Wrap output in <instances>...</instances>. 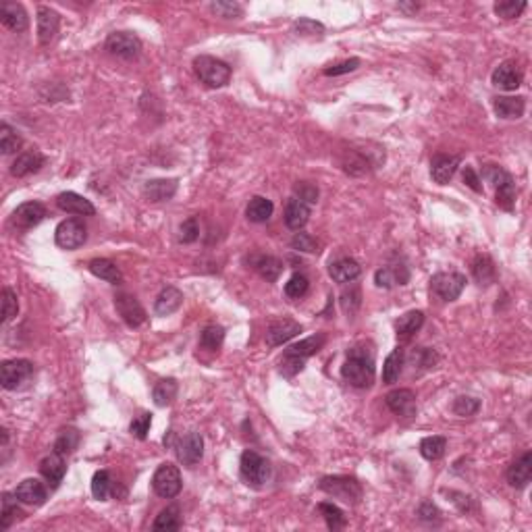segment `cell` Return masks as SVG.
I'll return each instance as SVG.
<instances>
[{
	"instance_id": "484cf974",
	"label": "cell",
	"mask_w": 532,
	"mask_h": 532,
	"mask_svg": "<svg viewBox=\"0 0 532 532\" xmlns=\"http://www.w3.org/2000/svg\"><path fill=\"white\" fill-rule=\"evenodd\" d=\"M493 108L501 119H520L526 111V102L522 96H497Z\"/></svg>"
},
{
	"instance_id": "6da1fadb",
	"label": "cell",
	"mask_w": 532,
	"mask_h": 532,
	"mask_svg": "<svg viewBox=\"0 0 532 532\" xmlns=\"http://www.w3.org/2000/svg\"><path fill=\"white\" fill-rule=\"evenodd\" d=\"M341 376L358 389H366L374 381V360L372 354L364 347H351L347 351V360L341 368Z\"/></svg>"
},
{
	"instance_id": "db71d44e",
	"label": "cell",
	"mask_w": 532,
	"mask_h": 532,
	"mask_svg": "<svg viewBox=\"0 0 532 532\" xmlns=\"http://www.w3.org/2000/svg\"><path fill=\"white\" fill-rule=\"evenodd\" d=\"M291 248L297 250V252H306V254H314L319 252V244L312 235L308 233H295L293 240H291Z\"/></svg>"
},
{
	"instance_id": "f35d334b",
	"label": "cell",
	"mask_w": 532,
	"mask_h": 532,
	"mask_svg": "<svg viewBox=\"0 0 532 532\" xmlns=\"http://www.w3.org/2000/svg\"><path fill=\"white\" fill-rule=\"evenodd\" d=\"M80 447V432L75 428H65L60 430V435L56 437V443H54V451L60 453V455H71L75 449Z\"/></svg>"
},
{
	"instance_id": "d590c367",
	"label": "cell",
	"mask_w": 532,
	"mask_h": 532,
	"mask_svg": "<svg viewBox=\"0 0 532 532\" xmlns=\"http://www.w3.org/2000/svg\"><path fill=\"white\" fill-rule=\"evenodd\" d=\"M154 528L157 532H163V530H179L181 528V511L177 505H169L167 509H163L157 520H154Z\"/></svg>"
},
{
	"instance_id": "91938a15",
	"label": "cell",
	"mask_w": 532,
	"mask_h": 532,
	"mask_svg": "<svg viewBox=\"0 0 532 532\" xmlns=\"http://www.w3.org/2000/svg\"><path fill=\"white\" fill-rule=\"evenodd\" d=\"M293 30H295L297 36H323L325 34L323 23L312 21V19H299Z\"/></svg>"
},
{
	"instance_id": "ba28073f",
	"label": "cell",
	"mask_w": 532,
	"mask_h": 532,
	"mask_svg": "<svg viewBox=\"0 0 532 532\" xmlns=\"http://www.w3.org/2000/svg\"><path fill=\"white\" fill-rule=\"evenodd\" d=\"M34 374V364L30 360H7L0 366V385L7 391L21 387Z\"/></svg>"
},
{
	"instance_id": "7c38bea8",
	"label": "cell",
	"mask_w": 532,
	"mask_h": 532,
	"mask_svg": "<svg viewBox=\"0 0 532 532\" xmlns=\"http://www.w3.org/2000/svg\"><path fill=\"white\" fill-rule=\"evenodd\" d=\"M46 216V208L40 202H25L17 206V210L11 216V222L17 229H32L38 222H42Z\"/></svg>"
},
{
	"instance_id": "8992f818",
	"label": "cell",
	"mask_w": 532,
	"mask_h": 532,
	"mask_svg": "<svg viewBox=\"0 0 532 532\" xmlns=\"http://www.w3.org/2000/svg\"><path fill=\"white\" fill-rule=\"evenodd\" d=\"M86 240H88V231H86L84 220H80V218L62 220L54 231V242L62 250H78L86 244Z\"/></svg>"
},
{
	"instance_id": "52a82bcc",
	"label": "cell",
	"mask_w": 532,
	"mask_h": 532,
	"mask_svg": "<svg viewBox=\"0 0 532 532\" xmlns=\"http://www.w3.org/2000/svg\"><path fill=\"white\" fill-rule=\"evenodd\" d=\"M466 287V277L462 273H439L430 279V289L443 301H455Z\"/></svg>"
},
{
	"instance_id": "ac0fdd59",
	"label": "cell",
	"mask_w": 532,
	"mask_h": 532,
	"mask_svg": "<svg viewBox=\"0 0 532 532\" xmlns=\"http://www.w3.org/2000/svg\"><path fill=\"white\" fill-rule=\"evenodd\" d=\"M0 21L11 32H25L30 25V17L25 9L17 3H3L0 5Z\"/></svg>"
},
{
	"instance_id": "b9f144b4",
	"label": "cell",
	"mask_w": 532,
	"mask_h": 532,
	"mask_svg": "<svg viewBox=\"0 0 532 532\" xmlns=\"http://www.w3.org/2000/svg\"><path fill=\"white\" fill-rule=\"evenodd\" d=\"M17 501L19 499L15 495H11V493L3 495V511H0V528H3V530H7L21 516V511L17 507Z\"/></svg>"
},
{
	"instance_id": "94428289",
	"label": "cell",
	"mask_w": 532,
	"mask_h": 532,
	"mask_svg": "<svg viewBox=\"0 0 532 532\" xmlns=\"http://www.w3.org/2000/svg\"><path fill=\"white\" fill-rule=\"evenodd\" d=\"M295 196L303 204H316L319 202V189L310 183H297L295 185Z\"/></svg>"
},
{
	"instance_id": "7dc6e473",
	"label": "cell",
	"mask_w": 532,
	"mask_h": 532,
	"mask_svg": "<svg viewBox=\"0 0 532 532\" xmlns=\"http://www.w3.org/2000/svg\"><path fill=\"white\" fill-rule=\"evenodd\" d=\"M526 9L524 0H501V3L495 5V13L503 19H516L522 15V11Z\"/></svg>"
},
{
	"instance_id": "f907efd6",
	"label": "cell",
	"mask_w": 532,
	"mask_h": 532,
	"mask_svg": "<svg viewBox=\"0 0 532 532\" xmlns=\"http://www.w3.org/2000/svg\"><path fill=\"white\" fill-rule=\"evenodd\" d=\"M343 169L347 171V173H351V175H364L366 171H368V161L364 159V157H360L356 150H349L347 152V159H343Z\"/></svg>"
},
{
	"instance_id": "cb8c5ba5",
	"label": "cell",
	"mask_w": 532,
	"mask_h": 532,
	"mask_svg": "<svg viewBox=\"0 0 532 532\" xmlns=\"http://www.w3.org/2000/svg\"><path fill=\"white\" fill-rule=\"evenodd\" d=\"M181 303H183V293L175 287H165L154 301V312L159 316H169L181 308Z\"/></svg>"
},
{
	"instance_id": "9c48e42d",
	"label": "cell",
	"mask_w": 532,
	"mask_h": 532,
	"mask_svg": "<svg viewBox=\"0 0 532 532\" xmlns=\"http://www.w3.org/2000/svg\"><path fill=\"white\" fill-rule=\"evenodd\" d=\"M106 50L113 56L125 58V60H133L139 56L141 52V42L135 34L129 32H115L106 38Z\"/></svg>"
},
{
	"instance_id": "d6a6232c",
	"label": "cell",
	"mask_w": 532,
	"mask_h": 532,
	"mask_svg": "<svg viewBox=\"0 0 532 532\" xmlns=\"http://www.w3.org/2000/svg\"><path fill=\"white\" fill-rule=\"evenodd\" d=\"M325 341H327V337H325L323 333H319V335H312V337H308V339H303V341L291 345V347L287 349V354L299 356V358H310V356H314V354H319V351L323 349Z\"/></svg>"
},
{
	"instance_id": "7a4b0ae2",
	"label": "cell",
	"mask_w": 532,
	"mask_h": 532,
	"mask_svg": "<svg viewBox=\"0 0 532 532\" xmlns=\"http://www.w3.org/2000/svg\"><path fill=\"white\" fill-rule=\"evenodd\" d=\"M194 71L200 78V82L206 84L208 88H222L231 80V67L208 54L194 58Z\"/></svg>"
},
{
	"instance_id": "11a10c76",
	"label": "cell",
	"mask_w": 532,
	"mask_h": 532,
	"mask_svg": "<svg viewBox=\"0 0 532 532\" xmlns=\"http://www.w3.org/2000/svg\"><path fill=\"white\" fill-rule=\"evenodd\" d=\"M303 362H306V358H299V356H291V354H285V358L281 360V374L291 378L295 376L297 372L303 370Z\"/></svg>"
},
{
	"instance_id": "d6986e66",
	"label": "cell",
	"mask_w": 532,
	"mask_h": 532,
	"mask_svg": "<svg viewBox=\"0 0 532 532\" xmlns=\"http://www.w3.org/2000/svg\"><path fill=\"white\" fill-rule=\"evenodd\" d=\"M460 167V157H447V154H437L430 163V175L439 185H445L453 179L455 171Z\"/></svg>"
},
{
	"instance_id": "c3c4849f",
	"label": "cell",
	"mask_w": 532,
	"mask_h": 532,
	"mask_svg": "<svg viewBox=\"0 0 532 532\" xmlns=\"http://www.w3.org/2000/svg\"><path fill=\"white\" fill-rule=\"evenodd\" d=\"M478 410H481V402L476 397H470V395H462V397H458L453 402V414L455 416L468 418V416H474Z\"/></svg>"
},
{
	"instance_id": "bcb514c9",
	"label": "cell",
	"mask_w": 532,
	"mask_h": 532,
	"mask_svg": "<svg viewBox=\"0 0 532 532\" xmlns=\"http://www.w3.org/2000/svg\"><path fill=\"white\" fill-rule=\"evenodd\" d=\"M308 289H310V283H308V279L303 277V275H293L287 283H285V293H287V297H291V299H299V297H303L308 293Z\"/></svg>"
},
{
	"instance_id": "d4e9b609",
	"label": "cell",
	"mask_w": 532,
	"mask_h": 532,
	"mask_svg": "<svg viewBox=\"0 0 532 532\" xmlns=\"http://www.w3.org/2000/svg\"><path fill=\"white\" fill-rule=\"evenodd\" d=\"M177 192L175 179H152L143 185V196L150 202H165L171 200Z\"/></svg>"
},
{
	"instance_id": "ab89813d",
	"label": "cell",
	"mask_w": 532,
	"mask_h": 532,
	"mask_svg": "<svg viewBox=\"0 0 532 532\" xmlns=\"http://www.w3.org/2000/svg\"><path fill=\"white\" fill-rule=\"evenodd\" d=\"M408 281V277H404V275H400V268H391V266H383V268H378L376 273H374V283H376V287H383V289H391L393 285H404Z\"/></svg>"
},
{
	"instance_id": "3957f363",
	"label": "cell",
	"mask_w": 532,
	"mask_h": 532,
	"mask_svg": "<svg viewBox=\"0 0 532 532\" xmlns=\"http://www.w3.org/2000/svg\"><path fill=\"white\" fill-rule=\"evenodd\" d=\"M319 489L351 505L362 499V485L351 476H325L321 478Z\"/></svg>"
},
{
	"instance_id": "f1b7e54d",
	"label": "cell",
	"mask_w": 532,
	"mask_h": 532,
	"mask_svg": "<svg viewBox=\"0 0 532 532\" xmlns=\"http://www.w3.org/2000/svg\"><path fill=\"white\" fill-rule=\"evenodd\" d=\"M424 325V314L420 310H412V312H406L397 323H395V331H397V339L402 341H408L412 339Z\"/></svg>"
},
{
	"instance_id": "7402d4cb",
	"label": "cell",
	"mask_w": 532,
	"mask_h": 532,
	"mask_svg": "<svg viewBox=\"0 0 532 532\" xmlns=\"http://www.w3.org/2000/svg\"><path fill=\"white\" fill-rule=\"evenodd\" d=\"M46 487L44 483H40L38 478H25L17 489H15V497L25 503V505H42L46 501Z\"/></svg>"
},
{
	"instance_id": "30bf717a",
	"label": "cell",
	"mask_w": 532,
	"mask_h": 532,
	"mask_svg": "<svg viewBox=\"0 0 532 532\" xmlns=\"http://www.w3.org/2000/svg\"><path fill=\"white\" fill-rule=\"evenodd\" d=\"M115 308H117L119 316L125 321V325L131 327V329H135V327L146 323V310L141 308V303L137 301V297H133L129 293H119L115 297Z\"/></svg>"
},
{
	"instance_id": "be15d7a7",
	"label": "cell",
	"mask_w": 532,
	"mask_h": 532,
	"mask_svg": "<svg viewBox=\"0 0 532 532\" xmlns=\"http://www.w3.org/2000/svg\"><path fill=\"white\" fill-rule=\"evenodd\" d=\"M358 67H360V58H349V60H343V62H339V65H333V67L325 69V75H327V78H337V75L356 71Z\"/></svg>"
},
{
	"instance_id": "8d00e7d4",
	"label": "cell",
	"mask_w": 532,
	"mask_h": 532,
	"mask_svg": "<svg viewBox=\"0 0 532 532\" xmlns=\"http://www.w3.org/2000/svg\"><path fill=\"white\" fill-rule=\"evenodd\" d=\"M177 381L175 378H163V381H159L157 383V387H154V391H152V397H154V404L157 406H169L173 400H175V395H177Z\"/></svg>"
},
{
	"instance_id": "1f68e13d",
	"label": "cell",
	"mask_w": 532,
	"mask_h": 532,
	"mask_svg": "<svg viewBox=\"0 0 532 532\" xmlns=\"http://www.w3.org/2000/svg\"><path fill=\"white\" fill-rule=\"evenodd\" d=\"M88 268H90V273L94 275V277H98V279H104V281H108V283H121V270H119V266L115 264V262H111V260H106V258H96V260H92L90 264H88Z\"/></svg>"
},
{
	"instance_id": "9f6ffc18",
	"label": "cell",
	"mask_w": 532,
	"mask_h": 532,
	"mask_svg": "<svg viewBox=\"0 0 532 532\" xmlns=\"http://www.w3.org/2000/svg\"><path fill=\"white\" fill-rule=\"evenodd\" d=\"M483 175H485V179H489V181L495 185V189L501 187L503 183L511 181V175H509L507 171H503L501 167H497V165H487L485 171H483Z\"/></svg>"
},
{
	"instance_id": "681fc988",
	"label": "cell",
	"mask_w": 532,
	"mask_h": 532,
	"mask_svg": "<svg viewBox=\"0 0 532 532\" xmlns=\"http://www.w3.org/2000/svg\"><path fill=\"white\" fill-rule=\"evenodd\" d=\"M19 312V301H17V293L9 287L3 289V323H9L11 319H15Z\"/></svg>"
},
{
	"instance_id": "44dd1931",
	"label": "cell",
	"mask_w": 532,
	"mask_h": 532,
	"mask_svg": "<svg viewBox=\"0 0 532 532\" xmlns=\"http://www.w3.org/2000/svg\"><path fill=\"white\" fill-rule=\"evenodd\" d=\"M65 472H67L65 460H62V455L56 453V451L50 453V455H46V458L40 462V474L48 481V485H50L52 489H56V487L62 483Z\"/></svg>"
},
{
	"instance_id": "03108f58",
	"label": "cell",
	"mask_w": 532,
	"mask_h": 532,
	"mask_svg": "<svg viewBox=\"0 0 532 532\" xmlns=\"http://www.w3.org/2000/svg\"><path fill=\"white\" fill-rule=\"evenodd\" d=\"M418 516H420L422 520L432 522V520H437V518H439V509H437L430 501H424V503L418 507Z\"/></svg>"
},
{
	"instance_id": "e7e4bbea",
	"label": "cell",
	"mask_w": 532,
	"mask_h": 532,
	"mask_svg": "<svg viewBox=\"0 0 532 532\" xmlns=\"http://www.w3.org/2000/svg\"><path fill=\"white\" fill-rule=\"evenodd\" d=\"M464 183L472 189V192H476V194H481L483 192V185H481V179H478V175H476V171L472 169V167H464Z\"/></svg>"
},
{
	"instance_id": "816d5d0a",
	"label": "cell",
	"mask_w": 532,
	"mask_h": 532,
	"mask_svg": "<svg viewBox=\"0 0 532 532\" xmlns=\"http://www.w3.org/2000/svg\"><path fill=\"white\" fill-rule=\"evenodd\" d=\"M497 204L503 210H507V212L513 210V206H516V185H513V179L503 183L501 187H497Z\"/></svg>"
},
{
	"instance_id": "f6af8a7d",
	"label": "cell",
	"mask_w": 532,
	"mask_h": 532,
	"mask_svg": "<svg viewBox=\"0 0 532 532\" xmlns=\"http://www.w3.org/2000/svg\"><path fill=\"white\" fill-rule=\"evenodd\" d=\"M21 137L7 123H3V127H0V150H3V154H13L21 148Z\"/></svg>"
},
{
	"instance_id": "680465c9",
	"label": "cell",
	"mask_w": 532,
	"mask_h": 532,
	"mask_svg": "<svg viewBox=\"0 0 532 532\" xmlns=\"http://www.w3.org/2000/svg\"><path fill=\"white\" fill-rule=\"evenodd\" d=\"M210 9L224 19H238L244 13V9L238 3H212Z\"/></svg>"
},
{
	"instance_id": "6125c7cd",
	"label": "cell",
	"mask_w": 532,
	"mask_h": 532,
	"mask_svg": "<svg viewBox=\"0 0 532 532\" xmlns=\"http://www.w3.org/2000/svg\"><path fill=\"white\" fill-rule=\"evenodd\" d=\"M437 360H439V356L432 349H428V347H418L414 351V362H418V366L424 368V370L426 368H435Z\"/></svg>"
},
{
	"instance_id": "5b68a950",
	"label": "cell",
	"mask_w": 532,
	"mask_h": 532,
	"mask_svg": "<svg viewBox=\"0 0 532 532\" xmlns=\"http://www.w3.org/2000/svg\"><path fill=\"white\" fill-rule=\"evenodd\" d=\"M181 472L173 464H161L152 476V489L163 499H173L181 493Z\"/></svg>"
},
{
	"instance_id": "e575fe53",
	"label": "cell",
	"mask_w": 532,
	"mask_h": 532,
	"mask_svg": "<svg viewBox=\"0 0 532 532\" xmlns=\"http://www.w3.org/2000/svg\"><path fill=\"white\" fill-rule=\"evenodd\" d=\"M254 268L258 270V275L262 279H266L268 283H275L279 279V275L283 273V262L275 256H260L254 262Z\"/></svg>"
},
{
	"instance_id": "4dcf8cb0",
	"label": "cell",
	"mask_w": 532,
	"mask_h": 532,
	"mask_svg": "<svg viewBox=\"0 0 532 532\" xmlns=\"http://www.w3.org/2000/svg\"><path fill=\"white\" fill-rule=\"evenodd\" d=\"M404 360H406V354H404L402 347L393 349V351L387 356V360H385V364H383V383L393 385V383L397 381L400 374H402V370H404Z\"/></svg>"
},
{
	"instance_id": "6f0895ef",
	"label": "cell",
	"mask_w": 532,
	"mask_h": 532,
	"mask_svg": "<svg viewBox=\"0 0 532 532\" xmlns=\"http://www.w3.org/2000/svg\"><path fill=\"white\" fill-rule=\"evenodd\" d=\"M150 424H152V416H150V414H139V416L133 418L129 430H131V435H133L135 439L143 441V439L148 437V432H150Z\"/></svg>"
},
{
	"instance_id": "2e32d148",
	"label": "cell",
	"mask_w": 532,
	"mask_h": 532,
	"mask_svg": "<svg viewBox=\"0 0 532 532\" xmlns=\"http://www.w3.org/2000/svg\"><path fill=\"white\" fill-rule=\"evenodd\" d=\"M532 478V453L526 451L507 468V483L513 489H524Z\"/></svg>"
},
{
	"instance_id": "60d3db41",
	"label": "cell",
	"mask_w": 532,
	"mask_h": 532,
	"mask_svg": "<svg viewBox=\"0 0 532 532\" xmlns=\"http://www.w3.org/2000/svg\"><path fill=\"white\" fill-rule=\"evenodd\" d=\"M222 341H224V329L218 327V325H208V327L202 331V335H200V347H204V349H208V351L220 349Z\"/></svg>"
},
{
	"instance_id": "7bdbcfd3",
	"label": "cell",
	"mask_w": 532,
	"mask_h": 532,
	"mask_svg": "<svg viewBox=\"0 0 532 532\" xmlns=\"http://www.w3.org/2000/svg\"><path fill=\"white\" fill-rule=\"evenodd\" d=\"M319 511H321V516L325 518V522H327V526L335 532V530H341L343 526H345V516H343V511L335 505V503H321L319 505Z\"/></svg>"
},
{
	"instance_id": "f5cc1de1",
	"label": "cell",
	"mask_w": 532,
	"mask_h": 532,
	"mask_svg": "<svg viewBox=\"0 0 532 532\" xmlns=\"http://www.w3.org/2000/svg\"><path fill=\"white\" fill-rule=\"evenodd\" d=\"M200 238V224L196 216H189L187 220L181 222L179 227V242L181 244H194Z\"/></svg>"
},
{
	"instance_id": "83f0119b",
	"label": "cell",
	"mask_w": 532,
	"mask_h": 532,
	"mask_svg": "<svg viewBox=\"0 0 532 532\" xmlns=\"http://www.w3.org/2000/svg\"><path fill=\"white\" fill-rule=\"evenodd\" d=\"M360 273H362V266L354 258H341L329 266V275L337 283H351L360 277Z\"/></svg>"
},
{
	"instance_id": "603a6c76",
	"label": "cell",
	"mask_w": 532,
	"mask_h": 532,
	"mask_svg": "<svg viewBox=\"0 0 532 532\" xmlns=\"http://www.w3.org/2000/svg\"><path fill=\"white\" fill-rule=\"evenodd\" d=\"M46 159L40 154L38 150H30V152H23V154H19L11 167V175L13 177H27L32 173H38L42 167H44Z\"/></svg>"
},
{
	"instance_id": "836d02e7",
	"label": "cell",
	"mask_w": 532,
	"mask_h": 532,
	"mask_svg": "<svg viewBox=\"0 0 532 532\" xmlns=\"http://www.w3.org/2000/svg\"><path fill=\"white\" fill-rule=\"evenodd\" d=\"M472 275L478 285H491L497 277L493 260L489 256H476L472 262Z\"/></svg>"
},
{
	"instance_id": "ffe728a7",
	"label": "cell",
	"mask_w": 532,
	"mask_h": 532,
	"mask_svg": "<svg viewBox=\"0 0 532 532\" xmlns=\"http://www.w3.org/2000/svg\"><path fill=\"white\" fill-rule=\"evenodd\" d=\"M299 333H301V327H299L297 323H293V321H289V319H283V321H277V323H273V325L268 327V331H266V343H268L270 347H277V345L287 343L289 339H293V337L299 335Z\"/></svg>"
},
{
	"instance_id": "74e56055",
	"label": "cell",
	"mask_w": 532,
	"mask_h": 532,
	"mask_svg": "<svg viewBox=\"0 0 532 532\" xmlns=\"http://www.w3.org/2000/svg\"><path fill=\"white\" fill-rule=\"evenodd\" d=\"M445 449H447V441L443 437H426L420 443V453H422V458L428 460V462L441 460L445 455Z\"/></svg>"
},
{
	"instance_id": "f546056e",
	"label": "cell",
	"mask_w": 532,
	"mask_h": 532,
	"mask_svg": "<svg viewBox=\"0 0 532 532\" xmlns=\"http://www.w3.org/2000/svg\"><path fill=\"white\" fill-rule=\"evenodd\" d=\"M275 212V206L268 198H262V196H254L246 208V216L248 220L252 222H266Z\"/></svg>"
},
{
	"instance_id": "5bb4252c",
	"label": "cell",
	"mask_w": 532,
	"mask_h": 532,
	"mask_svg": "<svg viewBox=\"0 0 532 532\" xmlns=\"http://www.w3.org/2000/svg\"><path fill=\"white\" fill-rule=\"evenodd\" d=\"M493 86H497L499 90H505V92H516L520 86H522V80L524 75L522 71L518 69L516 62H503L499 65L495 71H493Z\"/></svg>"
},
{
	"instance_id": "277c9868",
	"label": "cell",
	"mask_w": 532,
	"mask_h": 532,
	"mask_svg": "<svg viewBox=\"0 0 532 532\" xmlns=\"http://www.w3.org/2000/svg\"><path fill=\"white\" fill-rule=\"evenodd\" d=\"M240 472H242V478L252 485V487H262L268 478H270V464L266 458H262V455L258 451H244L242 455V462H240Z\"/></svg>"
},
{
	"instance_id": "4316f807",
	"label": "cell",
	"mask_w": 532,
	"mask_h": 532,
	"mask_svg": "<svg viewBox=\"0 0 532 532\" xmlns=\"http://www.w3.org/2000/svg\"><path fill=\"white\" fill-rule=\"evenodd\" d=\"M310 218V208L308 204H303L301 200L293 198L287 202V208H285V224L289 227V229L293 231H299L301 227H306Z\"/></svg>"
},
{
	"instance_id": "4fadbf2b",
	"label": "cell",
	"mask_w": 532,
	"mask_h": 532,
	"mask_svg": "<svg viewBox=\"0 0 532 532\" xmlns=\"http://www.w3.org/2000/svg\"><path fill=\"white\" fill-rule=\"evenodd\" d=\"M56 206L67 212V214H78V216H94L96 208L90 200H86L84 196L75 194V192H62L56 198Z\"/></svg>"
},
{
	"instance_id": "e0dca14e",
	"label": "cell",
	"mask_w": 532,
	"mask_h": 532,
	"mask_svg": "<svg viewBox=\"0 0 532 532\" xmlns=\"http://www.w3.org/2000/svg\"><path fill=\"white\" fill-rule=\"evenodd\" d=\"M58 25H60V17L54 9H50V7L38 9V40L42 46H46L54 40Z\"/></svg>"
},
{
	"instance_id": "8fae6325",
	"label": "cell",
	"mask_w": 532,
	"mask_h": 532,
	"mask_svg": "<svg viewBox=\"0 0 532 532\" xmlns=\"http://www.w3.org/2000/svg\"><path fill=\"white\" fill-rule=\"evenodd\" d=\"M385 402H387L389 410L400 418L410 420L416 416V395L412 389H395V391L387 393Z\"/></svg>"
},
{
	"instance_id": "ee69618b",
	"label": "cell",
	"mask_w": 532,
	"mask_h": 532,
	"mask_svg": "<svg viewBox=\"0 0 532 532\" xmlns=\"http://www.w3.org/2000/svg\"><path fill=\"white\" fill-rule=\"evenodd\" d=\"M111 489H113V481H111V474L106 470H98L92 478V495L98 499V501H106L108 495H111Z\"/></svg>"
},
{
	"instance_id": "9a60e30c",
	"label": "cell",
	"mask_w": 532,
	"mask_h": 532,
	"mask_svg": "<svg viewBox=\"0 0 532 532\" xmlns=\"http://www.w3.org/2000/svg\"><path fill=\"white\" fill-rule=\"evenodd\" d=\"M177 455L179 460L185 464V466H196L202 455H204V439L200 432H189L185 435L181 441H179V447H177Z\"/></svg>"
}]
</instances>
